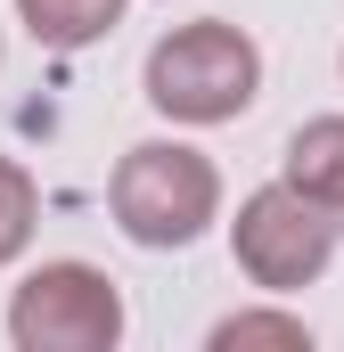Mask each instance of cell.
I'll use <instances>...</instances> for the list:
<instances>
[{"mask_svg":"<svg viewBox=\"0 0 344 352\" xmlns=\"http://www.w3.org/2000/svg\"><path fill=\"white\" fill-rule=\"evenodd\" d=\"M107 213L131 246L172 254V246H197L213 221H222V173L205 148L189 140H140L123 148V164L107 173Z\"/></svg>","mask_w":344,"mask_h":352,"instance_id":"6da1fadb","label":"cell"},{"mask_svg":"<svg viewBox=\"0 0 344 352\" xmlns=\"http://www.w3.org/2000/svg\"><path fill=\"white\" fill-rule=\"evenodd\" d=\"M148 107L172 115V123H238L262 98V50L255 33H238L230 16H197V25H172L164 41L148 50Z\"/></svg>","mask_w":344,"mask_h":352,"instance_id":"7a4b0ae2","label":"cell"},{"mask_svg":"<svg viewBox=\"0 0 344 352\" xmlns=\"http://www.w3.org/2000/svg\"><path fill=\"white\" fill-rule=\"evenodd\" d=\"M336 246H344V213H328L320 197H303L295 180H262L255 197H238L230 254L246 270V287H262V295L320 287V270L336 263Z\"/></svg>","mask_w":344,"mask_h":352,"instance_id":"3957f363","label":"cell"},{"mask_svg":"<svg viewBox=\"0 0 344 352\" xmlns=\"http://www.w3.org/2000/svg\"><path fill=\"white\" fill-rule=\"evenodd\" d=\"M8 344L17 352H115L123 344V287L98 263H41L8 295Z\"/></svg>","mask_w":344,"mask_h":352,"instance_id":"277c9868","label":"cell"},{"mask_svg":"<svg viewBox=\"0 0 344 352\" xmlns=\"http://www.w3.org/2000/svg\"><path fill=\"white\" fill-rule=\"evenodd\" d=\"M279 180H295L303 197H320L328 213H344V115L295 123V140H287V156H279Z\"/></svg>","mask_w":344,"mask_h":352,"instance_id":"5b68a950","label":"cell"},{"mask_svg":"<svg viewBox=\"0 0 344 352\" xmlns=\"http://www.w3.org/2000/svg\"><path fill=\"white\" fill-rule=\"evenodd\" d=\"M17 16L33 25L41 50H90L123 25V0H17Z\"/></svg>","mask_w":344,"mask_h":352,"instance_id":"8992f818","label":"cell"},{"mask_svg":"<svg viewBox=\"0 0 344 352\" xmlns=\"http://www.w3.org/2000/svg\"><path fill=\"white\" fill-rule=\"evenodd\" d=\"M33 221H41V188L17 156H0V270L33 246Z\"/></svg>","mask_w":344,"mask_h":352,"instance_id":"52a82bcc","label":"cell"},{"mask_svg":"<svg viewBox=\"0 0 344 352\" xmlns=\"http://www.w3.org/2000/svg\"><path fill=\"white\" fill-rule=\"evenodd\" d=\"M255 344H279V352H312V328L295 311H230L213 328V352H255Z\"/></svg>","mask_w":344,"mask_h":352,"instance_id":"ba28073f","label":"cell"}]
</instances>
